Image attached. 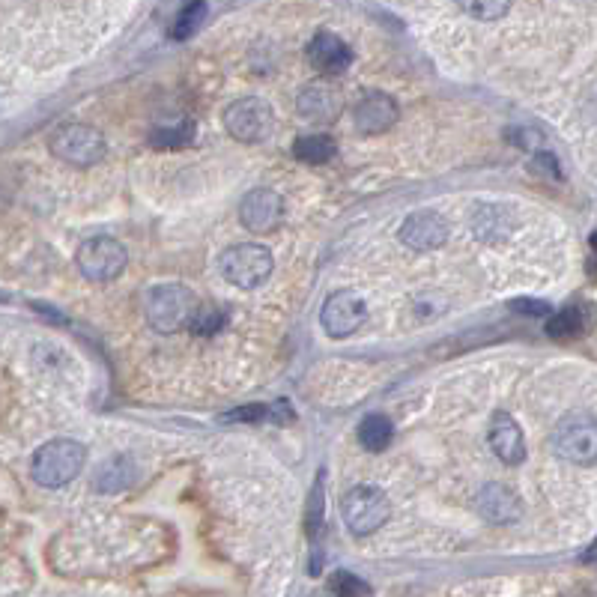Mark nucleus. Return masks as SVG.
<instances>
[{
    "label": "nucleus",
    "instance_id": "nucleus-13",
    "mask_svg": "<svg viewBox=\"0 0 597 597\" xmlns=\"http://www.w3.org/2000/svg\"><path fill=\"white\" fill-rule=\"evenodd\" d=\"M490 448H493L496 457H499L502 463H508V466H517V463H523V457H526L523 430H520V424L514 421V415L505 412V409L493 412V418H490Z\"/></svg>",
    "mask_w": 597,
    "mask_h": 597
},
{
    "label": "nucleus",
    "instance_id": "nucleus-9",
    "mask_svg": "<svg viewBox=\"0 0 597 597\" xmlns=\"http://www.w3.org/2000/svg\"><path fill=\"white\" fill-rule=\"evenodd\" d=\"M365 317H368V305H365V299H362L359 293H353V290L332 293V296L326 299V305H323V314H320L323 329H326L332 338H347V335L359 332L362 323H365Z\"/></svg>",
    "mask_w": 597,
    "mask_h": 597
},
{
    "label": "nucleus",
    "instance_id": "nucleus-28",
    "mask_svg": "<svg viewBox=\"0 0 597 597\" xmlns=\"http://www.w3.org/2000/svg\"><path fill=\"white\" fill-rule=\"evenodd\" d=\"M514 308H517V311H526L529 317H547V314H550V305L535 302V299H520V302H514Z\"/></svg>",
    "mask_w": 597,
    "mask_h": 597
},
{
    "label": "nucleus",
    "instance_id": "nucleus-4",
    "mask_svg": "<svg viewBox=\"0 0 597 597\" xmlns=\"http://www.w3.org/2000/svg\"><path fill=\"white\" fill-rule=\"evenodd\" d=\"M51 153L72 168H93L105 159V138L93 126L69 123L51 135Z\"/></svg>",
    "mask_w": 597,
    "mask_h": 597
},
{
    "label": "nucleus",
    "instance_id": "nucleus-18",
    "mask_svg": "<svg viewBox=\"0 0 597 597\" xmlns=\"http://www.w3.org/2000/svg\"><path fill=\"white\" fill-rule=\"evenodd\" d=\"M195 141V123L189 117H171L159 120L150 132V144L159 150H180Z\"/></svg>",
    "mask_w": 597,
    "mask_h": 597
},
{
    "label": "nucleus",
    "instance_id": "nucleus-10",
    "mask_svg": "<svg viewBox=\"0 0 597 597\" xmlns=\"http://www.w3.org/2000/svg\"><path fill=\"white\" fill-rule=\"evenodd\" d=\"M398 239L412 251L442 248L448 239V221L433 209H418V212L406 215V221L400 224Z\"/></svg>",
    "mask_w": 597,
    "mask_h": 597
},
{
    "label": "nucleus",
    "instance_id": "nucleus-27",
    "mask_svg": "<svg viewBox=\"0 0 597 597\" xmlns=\"http://www.w3.org/2000/svg\"><path fill=\"white\" fill-rule=\"evenodd\" d=\"M269 415H272V406L254 403V406H242V409L224 415V421H260V418H269Z\"/></svg>",
    "mask_w": 597,
    "mask_h": 597
},
{
    "label": "nucleus",
    "instance_id": "nucleus-6",
    "mask_svg": "<svg viewBox=\"0 0 597 597\" xmlns=\"http://www.w3.org/2000/svg\"><path fill=\"white\" fill-rule=\"evenodd\" d=\"M224 126H227L230 138H236L242 144H260L272 135L275 114L263 99L248 96V99H236L224 111Z\"/></svg>",
    "mask_w": 597,
    "mask_h": 597
},
{
    "label": "nucleus",
    "instance_id": "nucleus-3",
    "mask_svg": "<svg viewBox=\"0 0 597 597\" xmlns=\"http://www.w3.org/2000/svg\"><path fill=\"white\" fill-rule=\"evenodd\" d=\"M218 272L224 275V281H230L239 290H254L260 287L269 275H272V254L263 245H230L227 251H221L218 257Z\"/></svg>",
    "mask_w": 597,
    "mask_h": 597
},
{
    "label": "nucleus",
    "instance_id": "nucleus-7",
    "mask_svg": "<svg viewBox=\"0 0 597 597\" xmlns=\"http://www.w3.org/2000/svg\"><path fill=\"white\" fill-rule=\"evenodd\" d=\"M344 523L356 535H371L389 520V499L377 487H356L341 502Z\"/></svg>",
    "mask_w": 597,
    "mask_h": 597
},
{
    "label": "nucleus",
    "instance_id": "nucleus-25",
    "mask_svg": "<svg viewBox=\"0 0 597 597\" xmlns=\"http://www.w3.org/2000/svg\"><path fill=\"white\" fill-rule=\"evenodd\" d=\"M454 3L478 21H496L511 9V0H454Z\"/></svg>",
    "mask_w": 597,
    "mask_h": 597
},
{
    "label": "nucleus",
    "instance_id": "nucleus-17",
    "mask_svg": "<svg viewBox=\"0 0 597 597\" xmlns=\"http://www.w3.org/2000/svg\"><path fill=\"white\" fill-rule=\"evenodd\" d=\"M469 224H472V233H475L481 242H490V245L505 242V239L511 236V215H508L502 206H493V203L475 206Z\"/></svg>",
    "mask_w": 597,
    "mask_h": 597
},
{
    "label": "nucleus",
    "instance_id": "nucleus-15",
    "mask_svg": "<svg viewBox=\"0 0 597 597\" xmlns=\"http://www.w3.org/2000/svg\"><path fill=\"white\" fill-rule=\"evenodd\" d=\"M296 108L305 120H314V123H332L338 114H341V96L323 84V81H314L308 87L299 90V99H296Z\"/></svg>",
    "mask_w": 597,
    "mask_h": 597
},
{
    "label": "nucleus",
    "instance_id": "nucleus-1",
    "mask_svg": "<svg viewBox=\"0 0 597 597\" xmlns=\"http://www.w3.org/2000/svg\"><path fill=\"white\" fill-rule=\"evenodd\" d=\"M87 448L75 439H51L45 442L30 463V475L39 487H66L84 469Z\"/></svg>",
    "mask_w": 597,
    "mask_h": 597
},
{
    "label": "nucleus",
    "instance_id": "nucleus-22",
    "mask_svg": "<svg viewBox=\"0 0 597 597\" xmlns=\"http://www.w3.org/2000/svg\"><path fill=\"white\" fill-rule=\"evenodd\" d=\"M129 481H132V472H129V460L126 457H114L96 472V490H105V493L120 490Z\"/></svg>",
    "mask_w": 597,
    "mask_h": 597
},
{
    "label": "nucleus",
    "instance_id": "nucleus-19",
    "mask_svg": "<svg viewBox=\"0 0 597 597\" xmlns=\"http://www.w3.org/2000/svg\"><path fill=\"white\" fill-rule=\"evenodd\" d=\"M392 436H395V427L386 415H368L362 424H359V442L362 448L368 451H386L392 445Z\"/></svg>",
    "mask_w": 597,
    "mask_h": 597
},
{
    "label": "nucleus",
    "instance_id": "nucleus-24",
    "mask_svg": "<svg viewBox=\"0 0 597 597\" xmlns=\"http://www.w3.org/2000/svg\"><path fill=\"white\" fill-rule=\"evenodd\" d=\"M580 329H583V317H580L577 308H565V311H559V314L550 311V323H547V335H550V338L568 341V338H574Z\"/></svg>",
    "mask_w": 597,
    "mask_h": 597
},
{
    "label": "nucleus",
    "instance_id": "nucleus-21",
    "mask_svg": "<svg viewBox=\"0 0 597 597\" xmlns=\"http://www.w3.org/2000/svg\"><path fill=\"white\" fill-rule=\"evenodd\" d=\"M206 3L203 0H186L183 6H180V12H177V18H174V24H171V36L174 39H189V36H195L198 33V27L206 21Z\"/></svg>",
    "mask_w": 597,
    "mask_h": 597
},
{
    "label": "nucleus",
    "instance_id": "nucleus-20",
    "mask_svg": "<svg viewBox=\"0 0 597 597\" xmlns=\"http://www.w3.org/2000/svg\"><path fill=\"white\" fill-rule=\"evenodd\" d=\"M335 141L329 138V135H305V138H299L296 141V147H293V153H296V159L299 162H305V165H326L332 156H335Z\"/></svg>",
    "mask_w": 597,
    "mask_h": 597
},
{
    "label": "nucleus",
    "instance_id": "nucleus-5",
    "mask_svg": "<svg viewBox=\"0 0 597 597\" xmlns=\"http://www.w3.org/2000/svg\"><path fill=\"white\" fill-rule=\"evenodd\" d=\"M75 263H78V269L87 281L105 284V281H114V278L123 275L129 254L114 236H93L78 248Z\"/></svg>",
    "mask_w": 597,
    "mask_h": 597
},
{
    "label": "nucleus",
    "instance_id": "nucleus-8",
    "mask_svg": "<svg viewBox=\"0 0 597 597\" xmlns=\"http://www.w3.org/2000/svg\"><path fill=\"white\" fill-rule=\"evenodd\" d=\"M556 448H559V454H562L565 460L592 466L597 457L595 418H592L589 412L568 415V418L556 427Z\"/></svg>",
    "mask_w": 597,
    "mask_h": 597
},
{
    "label": "nucleus",
    "instance_id": "nucleus-26",
    "mask_svg": "<svg viewBox=\"0 0 597 597\" xmlns=\"http://www.w3.org/2000/svg\"><path fill=\"white\" fill-rule=\"evenodd\" d=\"M329 589H332L335 595H371V586H365L362 580H356V577H353V574H347V571L332 574Z\"/></svg>",
    "mask_w": 597,
    "mask_h": 597
},
{
    "label": "nucleus",
    "instance_id": "nucleus-23",
    "mask_svg": "<svg viewBox=\"0 0 597 597\" xmlns=\"http://www.w3.org/2000/svg\"><path fill=\"white\" fill-rule=\"evenodd\" d=\"M221 326H224V311L218 305H200L198 302V308L189 320V329L200 338H212Z\"/></svg>",
    "mask_w": 597,
    "mask_h": 597
},
{
    "label": "nucleus",
    "instance_id": "nucleus-11",
    "mask_svg": "<svg viewBox=\"0 0 597 597\" xmlns=\"http://www.w3.org/2000/svg\"><path fill=\"white\" fill-rule=\"evenodd\" d=\"M281 212H284V203H281V195L275 189H251L242 198L239 221L245 224V230L263 236V233H272L281 224Z\"/></svg>",
    "mask_w": 597,
    "mask_h": 597
},
{
    "label": "nucleus",
    "instance_id": "nucleus-16",
    "mask_svg": "<svg viewBox=\"0 0 597 597\" xmlns=\"http://www.w3.org/2000/svg\"><path fill=\"white\" fill-rule=\"evenodd\" d=\"M478 511L490 520V523H514L523 514L520 496L514 490H508L505 484H487L478 496Z\"/></svg>",
    "mask_w": 597,
    "mask_h": 597
},
{
    "label": "nucleus",
    "instance_id": "nucleus-12",
    "mask_svg": "<svg viewBox=\"0 0 597 597\" xmlns=\"http://www.w3.org/2000/svg\"><path fill=\"white\" fill-rule=\"evenodd\" d=\"M308 60H311V66H314L320 75L338 78V75H344V72L350 69L353 51H350V45H347L341 36L323 30V33H317V36L308 42Z\"/></svg>",
    "mask_w": 597,
    "mask_h": 597
},
{
    "label": "nucleus",
    "instance_id": "nucleus-29",
    "mask_svg": "<svg viewBox=\"0 0 597 597\" xmlns=\"http://www.w3.org/2000/svg\"><path fill=\"white\" fill-rule=\"evenodd\" d=\"M532 165L541 168V174H547V177H559V162H556L550 153H538Z\"/></svg>",
    "mask_w": 597,
    "mask_h": 597
},
{
    "label": "nucleus",
    "instance_id": "nucleus-14",
    "mask_svg": "<svg viewBox=\"0 0 597 597\" xmlns=\"http://www.w3.org/2000/svg\"><path fill=\"white\" fill-rule=\"evenodd\" d=\"M398 123V105L386 93H368L356 105V129L362 135H380Z\"/></svg>",
    "mask_w": 597,
    "mask_h": 597
},
{
    "label": "nucleus",
    "instance_id": "nucleus-2",
    "mask_svg": "<svg viewBox=\"0 0 597 597\" xmlns=\"http://www.w3.org/2000/svg\"><path fill=\"white\" fill-rule=\"evenodd\" d=\"M195 308H198V299L183 284H159L147 293V320L162 335L189 329Z\"/></svg>",
    "mask_w": 597,
    "mask_h": 597
}]
</instances>
